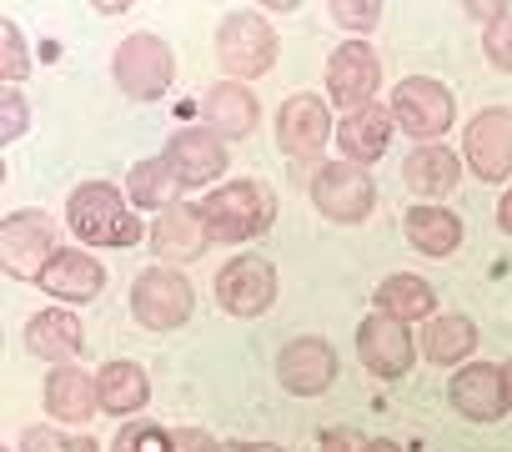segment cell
<instances>
[{
    "instance_id": "obj_1",
    "label": "cell",
    "mask_w": 512,
    "mask_h": 452,
    "mask_svg": "<svg viewBox=\"0 0 512 452\" xmlns=\"http://www.w3.org/2000/svg\"><path fill=\"white\" fill-rule=\"evenodd\" d=\"M66 221L71 237H81L86 247H136L146 237L131 196L116 191L111 181H81L66 201Z\"/></svg>"
},
{
    "instance_id": "obj_2",
    "label": "cell",
    "mask_w": 512,
    "mask_h": 452,
    "mask_svg": "<svg viewBox=\"0 0 512 452\" xmlns=\"http://www.w3.org/2000/svg\"><path fill=\"white\" fill-rule=\"evenodd\" d=\"M201 216L211 226V242H251V237H262L267 226L277 221V196H272L267 181L236 176V181L216 186L201 201Z\"/></svg>"
},
{
    "instance_id": "obj_3",
    "label": "cell",
    "mask_w": 512,
    "mask_h": 452,
    "mask_svg": "<svg viewBox=\"0 0 512 452\" xmlns=\"http://www.w3.org/2000/svg\"><path fill=\"white\" fill-rule=\"evenodd\" d=\"M216 61L231 81H251V76H267L277 66V31L262 11H231L216 26Z\"/></svg>"
},
{
    "instance_id": "obj_4",
    "label": "cell",
    "mask_w": 512,
    "mask_h": 452,
    "mask_svg": "<svg viewBox=\"0 0 512 452\" xmlns=\"http://www.w3.org/2000/svg\"><path fill=\"white\" fill-rule=\"evenodd\" d=\"M111 76H116V86H121L131 101H156V96H166L171 81H176V56H171V46H166L161 36L136 31V36H126V41L116 46Z\"/></svg>"
},
{
    "instance_id": "obj_5",
    "label": "cell",
    "mask_w": 512,
    "mask_h": 452,
    "mask_svg": "<svg viewBox=\"0 0 512 452\" xmlns=\"http://www.w3.org/2000/svg\"><path fill=\"white\" fill-rule=\"evenodd\" d=\"M196 312V292L176 267H146L131 282V317L146 332H176L181 322H191Z\"/></svg>"
},
{
    "instance_id": "obj_6",
    "label": "cell",
    "mask_w": 512,
    "mask_h": 452,
    "mask_svg": "<svg viewBox=\"0 0 512 452\" xmlns=\"http://www.w3.org/2000/svg\"><path fill=\"white\" fill-rule=\"evenodd\" d=\"M56 221L46 211H11L0 226V262L21 282H41V272L56 257Z\"/></svg>"
},
{
    "instance_id": "obj_7",
    "label": "cell",
    "mask_w": 512,
    "mask_h": 452,
    "mask_svg": "<svg viewBox=\"0 0 512 452\" xmlns=\"http://www.w3.org/2000/svg\"><path fill=\"white\" fill-rule=\"evenodd\" d=\"M457 106H452V91L432 76H407L397 81L392 91V121L422 146V141H437L447 126H452Z\"/></svg>"
},
{
    "instance_id": "obj_8",
    "label": "cell",
    "mask_w": 512,
    "mask_h": 452,
    "mask_svg": "<svg viewBox=\"0 0 512 452\" xmlns=\"http://www.w3.org/2000/svg\"><path fill=\"white\" fill-rule=\"evenodd\" d=\"M216 302L226 317H262L272 302H277V267L267 257H231L221 272H216Z\"/></svg>"
},
{
    "instance_id": "obj_9",
    "label": "cell",
    "mask_w": 512,
    "mask_h": 452,
    "mask_svg": "<svg viewBox=\"0 0 512 452\" xmlns=\"http://www.w3.org/2000/svg\"><path fill=\"white\" fill-rule=\"evenodd\" d=\"M312 201L327 221H367L372 206H377V186L367 176V166H352V161H327L317 176H312Z\"/></svg>"
},
{
    "instance_id": "obj_10",
    "label": "cell",
    "mask_w": 512,
    "mask_h": 452,
    "mask_svg": "<svg viewBox=\"0 0 512 452\" xmlns=\"http://www.w3.org/2000/svg\"><path fill=\"white\" fill-rule=\"evenodd\" d=\"M377 86H382V56L367 41H342L327 56V96L342 106V116L372 106Z\"/></svg>"
},
{
    "instance_id": "obj_11",
    "label": "cell",
    "mask_w": 512,
    "mask_h": 452,
    "mask_svg": "<svg viewBox=\"0 0 512 452\" xmlns=\"http://www.w3.org/2000/svg\"><path fill=\"white\" fill-rule=\"evenodd\" d=\"M462 156L477 181H492V186L507 181L512 176V111L507 106L477 111L462 131Z\"/></svg>"
},
{
    "instance_id": "obj_12",
    "label": "cell",
    "mask_w": 512,
    "mask_h": 452,
    "mask_svg": "<svg viewBox=\"0 0 512 452\" xmlns=\"http://www.w3.org/2000/svg\"><path fill=\"white\" fill-rule=\"evenodd\" d=\"M327 141H332V111H327V101L312 96V91L287 96L282 111H277V146L292 161H312V156H322Z\"/></svg>"
},
{
    "instance_id": "obj_13",
    "label": "cell",
    "mask_w": 512,
    "mask_h": 452,
    "mask_svg": "<svg viewBox=\"0 0 512 452\" xmlns=\"http://www.w3.org/2000/svg\"><path fill=\"white\" fill-rule=\"evenodd\" d=\"M166 166L176 171L181 186H211L221 171H226V136H216L211 126H181L171 141H166Z\"/></svg>"
},
{
    "instance_id": "obj_14",
    "label": "cell",
    "mask_w": 512,
    "mask_h": 452,
    "mask_svg": "<svg viewBox=\"0 0 512 452\" xmlns=\"http://www.w3.org/2000/svg\"><path fill=\"white\" fill-rule=\"evenodd\" d=\"M277 382L297 397H322L337 382V352L322 337H297L277 352Z\"/></svg>"
},
{
    "instance_id": "obj_15",
    "label": "cell",
    "mask_w": 512,
    "mask_h": 452,
    "mask_svg": "<svg viewBox=\"0 0 512 452\" xmlns=\"http://www.w3.org/2000/svg\"><path fill=\"white\" fill-rule=\"evenodd\" d=\"M151 252L166 257V262H196L206 247H211V226L201 216V206L191 201H171L166 211H156L151 221Z\"/></svg>"
},
{
    "instance_id": "obj_16",
    "label": "cell",
    "mask_w": 512,
    "mask_h": 452,
    "mask_svg": "<svg viewBox=\"0 0 512 452\" xmlns=\"http://www.w3.org/2000/svg\"><path fill=\"white\" fill-rule=\"evenodd\" d=\"M447 397H452V407H457L467 422H497V417L512 412V407H507L502 367H492V362H467V367H457L452 382H447Z\"/></svg>"
},
{
    "instance_id": "obj_17",
    "label": "cell",
    "mask_w": 512,
    "mask_h": 452,
    "mask_svg": "<svg viewBox=\"0 0 512 452\" xmlns=\"http://www.w3.org/2000/svg\"><path fill=\"white\" fill-rule=\"evenodd\" d=\"M412 352H417V342H412V332H407V322H392V317H367L362 327H357V357H362V367L372 372V377H402L407 367H412Z\"/></svg>"
},
{
    "instance_id": "obj_18",
    "label": "cell",
    "mask_w": 512,
    "mask_h": 452,
    "mask_svg": "<svg viewBox=\"0 0 512 452\" xmlns=\"http://www.w3.org/2000/svg\"><path fill=\"white\" fill-rule=\"evenodd\" d=\"M36 287H41V292H51L56 302L81 307V302H96V297L106 292V267H101L91 252L61 247V252L51 257V267L41 272V282H36Z\"/></svg>"
},
{
    "instance_id": "obj_19",
    "label": "cell",
    "mask_w": 512,
    "mask_h": 452,
    "mask_svg": "<svg viewBox=\"0 0 512 452\" xmlns=\"http://www.w3.org/2000/svg\"><path fill=\"white\" fill-rule=\"evenodd\" d=\"M392 106H362V111H352V116H342V126H337V146H342V161H352V166H372V161H382L387 156V141H392Z\"/></svg>"
},
{
    "instance_id": "obj_20",
    "label": "cell",
    "mask_w": 512,
    "mask_h": 452,
    "mask_svg": "<svg viewBox=\"0 0 512 452\" xmlns=\"http://www.w3.org/2000/svg\"><path fill=\"white\" fill-rule=\"evenodd\" d=\"M402 176H407V186H412L417 196H432V206H437V196H452V191H457V181H462V156L447 151L442 141H422V146L407 151Z\"/></svg>"
},
{
    "instance_id": "obj_21",
    "label": "cell",
    "mask_w": 512,
    "mask_h": 452,
    "mask_svg": "<svg viewBox=\"0 0 512 452\" xmlns=\"http://www.w3.org/2000/svg\"><path fill=\"white\" fill-rule=\"evenodd\" d=\"M26 347H31V357H46V362H76L81 357V347H86V327H81V317H71L66 307H46V312H36L31 322H26Z\"/></svg>"
},
{
    "instance_id": "obj_22",
    "label": "cell",
    "mask_w": 512,
    "mask_h": 452,
    "mask_svg": "<svg viewBox=\"0 0 512 452\" xmlns=\"http://www.w3.org/2000/svg\"><path fill=\"white\" fill-rule=\"evenodd\" d=\"M46 412H51L56 422H71V427L91 422V417L101 412L96 377H86L76 362H61V367H51V377H46Z\"/></svg>"
},
{
    "instance_id": "obj_23",
    "label": "cell",
    "mask_w": 512,
    "mask_h": 452,
    "mask_svg": "<svg viewBox=\"0 0 512 452\" xmlns=\"http://www.w3.org/2000/svg\"><path fill=\"white\" fill-rule=\"evenodd\" d=\"M402 232H407L412 252H422V257H452V252L462 247V221H457V211H447L442 201H437V206H432V201L407 206Z\"/></svg>"
},
{
    "instance_id": "obj_24",
    "label": "cell",
    "mask_w": 512,
    "mask_h": 452,
    "mask_svg": "<svg viewBox=\"0 0 512 452\" xmlns=\"http://www.w3.org/2000/svg\"><path fill=\"white\" fill-rule=\"evenodd\" d=\"M201 116H206V126H211L216 136H251L262 106H256L251 86H241V81H216V86L201 96Z\"/></svg>"
},
{
    "instance_id": "obj_25",
    "label": "cell",
    "mask_w": 512,
    "mask_h": 452,
    "mask_svg": "<svg viewBox=\"0 0 512 452\" xmlns=\"http://www.w3.org/2000/svg\"><path fill=\"white\" fill-rule=\"evenodd\" d=\"M96 397H101V412L111 417H131L151 402V377L136 367V362H121L111 357L101 372H96Z\"/></svg>"
},
{
    "instance_id": "obj_26",
    "label": "cell",
    "mask_w": 512,
    "mask_h": 452,
    "mask_svg": "<svg viewBox=\"0 0 512 452\" xmlns=\"http://www.w3.org/2000/svg\"><path fill=\"white\" fill-rule=\"evenodd\" d=\"M477 352V322L462 317V312H442L427 322L422 332V357L432 367H462L467 357Z\"/></svg>"
},
{
    "instance_id": "obj_27",
    "label": "cell",
    "mask_w": 512,
    "mask_h": 452,
    "mask_svg": "<svg viewBox=\"0 0 512 452\" xmlns=\"http://www.w3.org/2000/svg\"><path fill=\"white\" fill-rule=\"evenodd\" d=\"M377 312L392 322H432V287L412 272H392L377 282Z\"/></svg>"
},
{
    "instance_id": "obj_28",
    "label": "cell",
    "mask_w": 512,
    "mask_h": 452,
    "mask_svg": "<svg viewBox=\"0 0 512 452\" xmlns=\"http://www.w3.org/2000/svg\"><path fill=\"white\" fill-rule=\"evenodd\" d=\"M176 191H181V181H176V171L166 166V156L136 161L131 176H126V196H131V206H141V211H151V206L166 211V206L176 201Z\"/></svg>"
},
{
    "instance_id": "obj_29",
    "label": "cell",
    "mask_w": 512,
    "mask_h": 452,
    "mask_svg": "<svg viewBox=\"0 0 512 452\" xmlns=\"http://www.w3.org/2000/svg\"><path fill=\"white\" fill-rule=\"evenodd\" d=\"M111 452H171V432L156 422H126L111 442Z\"/></svg>"
},
{
    "instance_id": "obj_30",
    "label": "cell",
    "mask_w": 512,
    "mask_h": 452,
    "mask_svg": "<svg viewBox=\"0 0 512 452\" xmlns=\"http://www.w3.org/2000/svg\"><path fill=\"white\" fill-rule=\"evenodd\" d=\"M0 41H6V51H0V76H6V81L16 86L21 76H31V51H26V36H21V26H16V21H6V26H0Z\"/></svg>"
},
{
    "instance_id": "obj_31",
    "label": "cell",
    "mask_w": 512,
    "mask_h": 452,
    "mask_svg": "<svg viewBox=\"0 0 512 452\" xmlns=\"http://www.w3.org/2000/svg\"><path fill=\"white\" fill-rule=\"evenodd\" d=\"M327 16H332L342 31H372V26L382 21V6H377V0H357V6H352V0H332Z\"/></svg>"
},
{
    "instance_id": "obj_32",
    "label": "cell",
    "mask_w": 512,
    "mask_h": 452,
    "mask_svg": "<svg viewBox=\"0 0 512 452\" xmlns=\"http://www.w3.org/2000/svg\"><path fill=\"white\" fill-rule=\"evenodd\" d=\"M482 51H487V61H492L497 71H507V76H512V11H502V16L487 26Z\"/></svg>"
},
{
    "instance_id": "obj_33",
    "label": "cell",
    "mask_w": 512,
    "mask_h": 452,
    "mask_svg": "<svg viewBox=\"0 0 512 452\" xmlns=\"http://www.w3.org/2000/svg\"><path fill=\"white\" fill-rule=\"evenodd\" d=\"M0 111H6V126H0V141H16L21 131H26V121H31V106H26V96L16 91V86H6V96H0Z\"/></svg>"
},
{
    "instance_id": "obj_34",
    "label": "cell",
    "mask_w": 512,
    "mask_h": 452,
    "mask_svg": "<svg viewBox=\"0 0 512 452\" xmlns=\"http://www.w3.org/2000/svg\"><path fill=\"white\" fill-rule=\"evenodd\" d=\"M21 452H71V437H61L56 427H26Z\"/></svg>"
},
{
    "instance_id": "obj_35",
    "label": "cell",
    "mask_w": 512,
    "mask_h": 452,
    "mask_svg": "<svg viewBox=\"0 0 512 452\" xmlns=\"http://www.w3.org/2000/svg\"><path fill=\"white\" fill-rule=\"evenodd\" d=\"M171 452H221V442L201 427H171Z\"/></svg>"
},
{
    "instance_id": "obj_36",
    "label": "cell",
    "mask_w": 512,
    "mask_h": 452,
    "mask_svg": "<svg viewBox=\"0 0 512 452\" xmlns=\"http://www.w3.org/2000/svg\"><path fill=\"white\" fill-rule=\"evenodd\" d=\"M367 442L357 437V432H347V427H327L322 432V452H362Z\"/></svg>"
},
{
    "instance_id": "obj_37",
    "label": "cell",
    "mask_w": 512,
    "mask_h": 452,
    "mask_svg": "<svg viewBox=\"0 0 512 452\" xmlns=\"http://www.w3.org/2000/svg\"><path fill=\"white\" fill-rule=\"evenodd\" d=\"M497 226H502V232L512 237V186H507V191L497 196Z\"/></svg>"
},
{
    "instance_id": "obj_38",
    "label": "cell",
    "mask_w": 512,
    "mask_h": 452,
    "mask_svg": "<svg viewBox=\"0 0 512 452\" xmlns=\"http://www.w3.org/2000/svg\"><path fill=\"white\" fill-rule=\"evenodd\" d=\"M231 452H282V447L277 442H236Z\"/></svg>"
},
{
    "instance_id": "obj_39",
    "label": "cell",
    "mask_w": 512,
    "mask_h": 452,
    "mask_svg": "<svg viewBox=\"0 0 512 452\" xmlns=\"http://www.w3.org/2000/svg\"><path fill=\"white\" fill-rule=\"evenodd\" d=\"M71 452H101L96 437H71Z\"/></svg>"
},
{
    "instance_id": "obj_40",
    "label": "cell",
    "mask_w": 512,
    "mask_h": 452,
    "mask_svg": "<svg viewBox=\"0 0 512 452\" xmlns=\"http://www.w3.org/2000/svg\"><path fill=\"white\" fill-rule=\"evenodd\" d=\"M362 452H402V447H392V442H377V437H372V442H367Z\"/></svg>"
},
{
    "instance_id": "obj_41",
    "label": "cell",
    "mask_w": 512,
    "mask_h": 452,
    "mask_svg": "<svg viewBox=\"0 0 512 452\" xmlns=\"http://www.w3.org/2000/svg\"><path fill=\"white\" fill-rule=\"evenodd\" d=\"M502 382H507V407H512V357H507V367H502Z\"/></svg>"
},
{
    "instance_id": "obj_42",
    "label": "cell",
    "mask_w": 512,
    "mask_h": 452,
    "mask_svg": "<svg viewBox=\"0 0 512 452\" xmlns=\"http://www.w3.org/2000/svg\"><path fill=\"white\" fill-rule=\"evenodd\" d=\"M0 452H11V447H0Z\"/></svg>"
}]
</instances>
